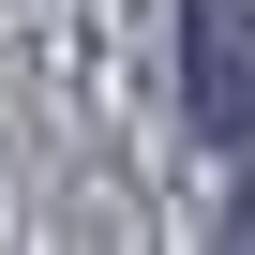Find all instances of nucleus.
<instances>
[{
    "label": "nucleus",
    "instance_id": "f257e3e1",
    "mask_svg": "<svg viewBox=\"0 0 255 255\" xmlns=\"http://www.w3.org/2000/svg\"><path fill=\"white\" fill-rule=\"evenodd\" d=\"M180 105H195V135L225 165L255 150V0H195L180 15Z\"/></svg>",
    "mask_w": 255,
    "mask_h": 255
}]
</instances>
